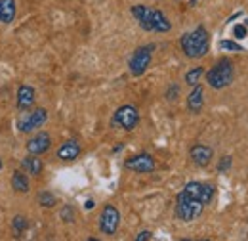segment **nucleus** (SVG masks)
Masks as SVG:
<instances>
[{
	"label": "nucleus",
	"instance_id": "1",
	"mask_svg": "<svg viewBox=\"0 0 248 241\" xmlns=\"http://www.w3.org/2000/svg\"><path fill=\"white\" fill-rule=\"evenodd\" d=\"M216 193V188L212 184L206 182H187L182 188V191L176 195V207H174V214L180 222H193L197 220L204 209L212 203Z\"/></svg>",
	"mask_w": 248,
	"mask_h": 241
},
{
	"label": "nucleus",
	"instance_id": "2",
	"mask_svg": "<svg viewBox=\"0 0 248 241\" xmlns=\"http://www.w3.org/2000/svg\"><path fill=\"white\" fill-rule=\"evenodd\" d=\"M130 12L136 17L138 25L147 33H168L172 29L170 19L164 16V12H160L156 8L145 6V4H136V6H132Z\"/></svg>",
	"mask_w": 248,
	"mask_h": 241
},
{
	"label": "nucleus",
	"instance_id": "3",
	"mask_svg": "<svg viewBox=\"0 0 248 241\" xmlns=\"http://www.w3.org/2000/svg\"><path fill=\"white\" fill-rule=\"evenodd\" d=\"M180 46H182V52L186 54V58H189V60L204 58L210 52V34H208L206 27L199 25L193 31L186 33L180 38Z\"/></svg>",
	"mask_w": 248,
	"mask_h": 241
},
{
	"label": "nucleus",
	"instance_id": "4",
	"mask_svg": "<svg viewBox=\"0 0 248 241\" xmlns=\"http://www.w3.org/2000/svg\"><path fill=\"white\" fill-rule=\"evenodd\" d=\"M235 79V67L233 61L227 58L217 60L208 71H206V83L212 90H223L227 88Z\"/></svg>",
	"mask_w": 248,
	"mask_h": 241
},
{
	"label": "nucleus",
	"instance_id": "5",
	"mask_svg": "<svg viewBox=\"0 0 248 241\" xmlns=\"http://www.w3.org/2000/svg\"><path fill=\"white\" fill-rule=\"evenodd\" d=\"M153 52H155V44H145V46H138L134 50V54L128 60V69L132 77H141L153 60Z\"/></svg>",
	"mask_w": 248,
	"mask_h": 241
},
{
	"label": "nucleus",
	"instance_id": "6",
	"mask_svg": "<svg viewBox=\"0 0 248 241\" xmlns=\"http://www.w3.org/2000/svg\"><path fill=\"white\" fill-rule=\"evenodd\" d=\"M138 124H140V111L136 105H130V103L121 105L111 117V126L126 130V132H132Z\"/></svg>",
	"mask_w": 248,
	"mask_h": 241
},
{
	"label": "nucleus",
	"instance_id": "7",
	"mask_svg": "<svg viewBox=\"0 0 248 241\" xmlns=\"http://www.w3.org/2000/svg\"><path fill=\"white\" fill-rule=\"evenodd\" d=\"M119 226H121V212H119V209L115 205L107 203L101 209V214H99V230H101V234L115 236Z\"/></svg>",
	"mask_w": 248,
	"mask_h": 241
},
{
	"label": "nucleus",
	"instance_id": "8",
	"mask_svg": "<svg viewBox=\"0 0 248 241\" xmlns=\"http://www.w3.org/2000/svg\"><path fill=\"white\" fill-rule=\"evenodd\" d=\"M46 120H48V111L44 107H38V109H34L31 113H25L23 111V115L17 120V130L23 132V134H27V132L42 128Z\"/></svg>",
	"mask_w": 248,
	"mask_h": 241
},
{
	"label": "nucleus",
	"instance_id": "9",
	"mask_svg": "<svg viewBox=\"0 0 248 241\" xmlns=\"http://www.w3.org/2000/svg\"><path fill=\"white\" fill-rule=\"evenodd\" d=\"M124 167L132 172H138V174H151L156 169L155 157L149 155V153H138V155H132L124 161Z\"/></svg>",
	"mask_w": 248,
	"mask_h": 241
},
{
	"label": "nucleus",
	"instance_id": "10",
	"mask_svg": "<svg viewBox=\"0 0 248 241\" xmlns=\"http://www.w3.org/2000/svg\"><path fill=\"white\" fill-rule=\"evenodd\" d=\"M189 157H191V161H193L197 167L204 169V167H208V165L212 163V159H214V150H212L210 146H206V144H195V146L189 150Z\"/></svg>",
	"mask_w": 248,
	"mask_h": 241
},
{
	"label": "nucleus",
	"instance_id": "11",
	"mask_svg": "<svg viewBox=\"0 0 248 241\" xmlns=\"http://www.w3.org/2000/svg\"><path fill=\"white\" fill-rule=\"evenodd\" d=\"M25 148H27V153H31V155H42V153H46V151L52 148V138H50L48 132L38 130L31 140L27 142Z\"/></svg>",
	"mask_w": 248,
	"mask_h": 241
},
{
	"label": "nucleus",
	"instance_id": "12",
	"mask_svg": "<svg viewBox=\"0 0 248 241\" xmlns=\"http://www.w3.org/2000/svg\"><path fill=\"white\" fill-rule=\"evenodd\" d=\"M80 153H82V146L78 144V140H67L58 150V159L71 163V161H77L80 157Z\"/></svg>",
	"mask_w": 248,
	"mask_h": 241
},
{
	"label": "nucleus",
	"instance_id": "13",
	"mask_svg": "<svg viewBox=\"0 0 248 241\" xmlns=\"http://www.w3.org/2000/svg\"><path fill=\"white\" fill-rule=\"evenodd\" d=\"M202 107H204V88L201 85H195L193 90L187 96V109L193 115H199L202 111Z\"/></svg>",
	"mask_w": 248,
	"mask_h": 241
},
{
	"label": "nucleus",
	"instance_id": "14",
	"mask_svg": "<svg viewBox=\"0 0 248 241\" xmlns=\"http://www.w3.org/2000/svg\"><path fill=\"white\" fill-rule=\"evenodd\" d=\"M34 100H36V92L29 85H21L17 88V109L19 111H29L32 105H34Z\"/></svg>",
	"mask_w": 248,
	"mask_h": 241
},
{
	"label": "nucleus",
	"instance_id": "15",
	"mask_svg": "<svg viewBox=\"0 0 248 241\" xmlns=\"http://www.w3.org/2000/svg\"><path fill=\"white\" fill-rule=\"evenodd\" d=\"M42 169H44V165H42L40 155H31V153H29V157H25V159L21 161V171H23L25 174H29V176H40Z\"/></svg>",
	"mask_w": 248,
	"mask_h": 241
},
{
	"label": "nucleus",
	"instance_id": "16",
	"mask_svg": "<svg viewBox=\"0 0 248 241\" xmlns=\"http://www.w3.org/2000/svg\"><path fill=\"white\" fill-rule=\"evenodd\" d=\"M16 12H17L16 0H0V23L10 25L16 19Z\"/></svg>",
	"mask_w": 248,
	"mask_h": 241
},
{
	"label": "nucleus",
	"instance_id": "17",
	"mask_svg": "<svg viewBox=\"0 0 248 241\" xmlns=\"http://www.w3.org/2000/svg\"><path fill=\"white\" fill-rule=\"evenodd\" d=\"M12 188L16 193H29V174H25L23 171H16L12 174Z\"/></svg>",
	"mask_w": 248,
	"mask_h": 241
},
{
	"label": "nucleus",
	"instance_id": "18",
	"mask_svg": "<svg viewBox=\"0 0 248 241\" xmlns=\"http://www.w3.org/2000/svg\"><path fill=\"white\" fill-rule=\"evenodd\" d=\"M204 75V67H193V69H189L186 73V83L189 86H195V85H199V81H201V77Z\"/></svg>",
	"mask_w": 248,
	"mask_h": 241
},
{
	"label": "nucleus",
	"instance_id": "19",
	"mask_svg": "<svg viewBox=\"0 0 248 241\" xmlns=\"http://www.w3.org/2000/svg\"><path fill=\"white\" fill-rule=\"evenodd\" d=\"M12 226H14L16 234H23V232L29 228V222H27V218H25V216L16 214V216H14V220H12Z\"/></svg>",
	"mask_w": 248,
	"mask_h": 241
},
{
	"label": "nucleus",
	"instance_id": "20",
	"mask_svg": "<svg viewBox=\"0 0 248 241\" xmlns=\"http://www.w3.org/2000/svg\"><path fill=\"white\" fill-rule=\"evenodd\" d=\"M36 199H38V203H40L42 207H46V209H50V207L56 205V197H54V193H50V191H40Z\"/></svg>",
	"mask_w": 248,
	"mask_h": 241
},
{
	"label": "nucleus",
	"instance_id": "21",
	"mask_svg": "<svg viewBox=\"0 0 248 241\" xmlns=\"http://www.w3.org/2000/svg\"><path fill=\"white\" fill-rule=\"evenodd\" d=\"M219 50H229V52H245V46H241L235 40H219Z\"/></svg>",
	"mask_w": 248,
	"mask_h": 241
},
{
	"label": "nucleus",
	"instance_id": "22",
	"mask_svg": "<svg viewBox=\"0 0 248 241\" xmlns=\"http://www.w3.org/2000/svg\"><path fill=\"white\" fill-rule=\"evenodd\" d=\"M231 165H233V159H231L229 155L221 157V159H219V163H217V172H219V174H225V172L231 169Z\"/></svg>",
	"mask_w": 248,
	"mask_h": 241
},
{
	"label": "nucleus",
	"instance_id": "23",
	"mask_svg": "<svg viewBox=\"0 0 248 241\" xmlns=\"http://www.w3.org/2000/svg\"><path fill=\"white\" fill-rule=\"evenodd\" d=\"M60 216H62L63 222H73V220H75V209H73L71 205H63Z\"/></svg>",
	"mask_w": 248,
	"mask_h": 241
},
{
	"label": "nucleus",
	"instance_id": "24",
	"mask_svg": "<svg viewBox=\"0 0 248 241\" xmlns=\"http://www.w3.org/2000/svg\"><path fill=\"white\" fill-rule=\"evenodd\" d=\"M233 34H235L237 40H243L248 34V29L245 27V23H243V25H235V27H233Z\"/></svg>",
	"mask_w": 248,
	"mask_h": 241
},
{
	"label": "nucleus",
	"instance_id": "25",
	"mask_svg": "<svg viewBox=\"0 0 248 241\" xmlns=\"http://www.w3.org/2000/svg\"><path fill=\"white\" fill-rule=\"evenodd\" d=\"M178 94H180V86H178V85H170L168 90H166V98H168L170 102H174V100L178 98Z\"/></svg>",
	"mask_w": 248,
	"mask_h": 241
},
{
	"label": "nucleus",
	"instance_id": "26",
	"mask_svg": "<svg viewBox=\"0 0 248 241\" xmlns=\"http://www.w3.org/2000/svg\"><path fill=\"white\" fill-rule=\"evenodd\" d=\"M149 240H153V234L149 230H143V232H140L136 236V241H149Z\"/></svg>",
	"mask_w": 248,
	"mask_h": 241
},
{
	"label": "nucleus",
	"instance_id": "27",
	"mask_svg": "<svg viewBox=\"0 0 248 241\" xmlns=\"http://www.w3.org/2000/svg\"><path fill=\"white\" fill-rule=\"evenodd\" d=\"M84 207H86V209H88V211H92L93 207H95V203H93L92 199H88V201H86V205H84Z\"/></svg>",
	"mask_w": 248,
	"mask_h": 241
},
{
	"label": "nucleus",
	"instance_id": "28",
	"mask_svg": "<svg viewBox=\"0 0 248 241\" xmlns=\"http://www.w3.org/2000/svg\"><path fill=\"white\" fill-rule=\"evenodd\" d=\"M245 27L248 29V19H245Z\"/></svg>",
	"mask_w": 248,
	"mask_h": 241
},
{
	"label": "nucleus",
	"instance_id": "29",
	"mask_svg": "<svg viewBox=\"0 0 248 241\" xmlns=\"http://www.w3.org/2000/svg\"><path fill=\"white\" fill-rule=\"evenodd\" d=\"M0 169H2V161H0Z\"/></svg>",
	"mask_w": 248,
	"mask_h": 241
}]
</instances>
